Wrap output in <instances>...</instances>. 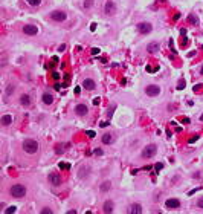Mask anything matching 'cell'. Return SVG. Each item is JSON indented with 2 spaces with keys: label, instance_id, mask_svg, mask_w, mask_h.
Instances as JSON below:
<instances>
[{
  "label": "cell",
  "instance_id": "6da1fadb",
  "mask_svg": "<svg viewBox=\"0 0 203 214\" xmlns=\"http://www.w3.org/2000/svg\"><path fill=\"white\" fill-rule=\"evenodd\" d=\"M22 147H23V150H25L28 155H35V153L38 152V148H40L38 142L34 141V139H25L23 144H22Z\"/></svg>",
  "mask_w": 203,
  "mask_h": 214
},
{
  "label": "cell",
  "instance_id": "7a4b0ae2",
  "mask_svg": "<svg viewBox=\"0 0 203 214\" xmlns=\"http://www.w3.org/2000/svg\"><path fill=\"white\" fill-rule=\"evenodd\" d=\"M26 193H28V190H26V187L22 185V184H16V185H12V187L9 188V194H11L12 197H17V199L25 197Z\"/></svg>",
  "mask_w": 203,
  "mask_h": 214
},
{
  "label": "cell",
  "instance_id": "3957f363",
  "mask_svg": "<svg viewBox=\"0 0 203 214\" xmlns=\"http://www.w3.org/2000/svg\"><path fill=\"white\" fill-rule=\"evenodd\" d=\"M156 153H157V145H156V144H150V145H147V147L142 150V158L150 159V158H153Z\"/></svg>",
  "mask_w": 203,
  "mask_h": 214
},
{
  "label": "cell",
  "instance_id": "277c9868",
  "mask_svg": "<svg viewBox=\"0 0 203 214\" xmlns=\"http://www.w3.org/2000/svg\"><path fill=\"white\" fill-rule=\"evenodd\" d=\"M49 17H51V20H54V22H58V23H61V22H64V20L67 19V14H66L64 11H52Z\"/></svg>",
  "mask_w": 203,
  "mask_h": 214
},
{
  "label": "cell",
  "instance_id": "5b68a950",
  "mask_svg": "<svg viewBox=\"0 0 203 214\" xmlns=\"http://www.w3.org/2000/svg\"><path fill=\"white\" fill-rule=\"evenodd\" d=\"M136 28H138V31H139L141 34H148V32H151V29H153L151 23H148V22H141V23L136 25Z\"/></svg>",
  "mask_w": 203,
  "mask_h": 214
},
{
  "label": "cell",
  "instance_id": "8992f818",
  "mask_svg": "<svg viewBox=\"0 0 203 214\" xmlns=\"http://www.w3.org/2000/svg\"><path fill=\"white\" fill-rule=\"evenodd\" d=\"M145 93H147L148 96H157V95L160 93V87H159L157 84H150V86L145 87Z\"/></svg>",
  "mask_w": 203,
  "mask_h": 214
},
{
  "label": "cell",
  "instance_id": "52a82bcc",
  "mask_svg": "<svg viewBox=\"0 0 203 214\" xmlns=\"http://www.w3.org/2000/svg\"><path fill=\"white\" fill-rule=\"evenodd\" d=\"M104 12H106L107 16H113V14L116 12V5H115L113 0H107V2H106V5H104Z\"/></svg>",
  "mask_w": 203,
  "mask_h": 214
},
{
  "label": "cell",
  "instance_id": "ba28073f",
  "mask_svg": "<svg viewBox=\"0 0 203 214\" xmlns=\"http://www.w3.org/2000/svg\"><path fill=\"white\" fill-rule=\"evenodd\" d=\"M47 180H49V184H52L54 187L61 185V176H60L58 173H51V174L47 176Z\"/></svg>",
  "mask_w": 203,
  "mask_h": 214
},
{
  "label": "cell",
  "instance_id": "9c48e42d",
  "mask_svg": "<svg viewBox=\"0 0 203 214\" xmlns=\"http://www.w3.org/2000/svg\"><path fill=\"white\" fill-rule=\"evenodd\" d=\"M23 32L26 35H37L38 34V28L35 25H25L23 26Z\"/></svg>",
  "mask_w": 203,
  "mask_h": 214
},
{
  "label": "cell",
  "instance_id": "30bf717a",
  "mask_svg": "<svg viewBox=\"0 0 203 214\" xmlns=\"http://www.w3.org/2000/svg\"><path fill=\"white\" fill-rule=\"evenodd\" d=\"M87 112H89V109H87L86 104H76V105H75V113H76L78 116H86Z\"/></svg>",
  "mask_w": 203,
  "mask_h": 214
},
{
  "label": "cell",
  "instance_id": "8fae6325",
  "mask_svg": "<svg viewBox=\"0 0 203 214\" xmlns=\"http://www.w3.org/2000/svg\"><path fill=\"white\" fill-rule=\"evenodd\" d=\"M165 206L168 209H177V208H180V200L179 199H168L165 202Z\"/></svg>",
  "mask_w": 203,
  "mask_h": 214
},
{
  "label": "cell",
  "instance_id": "7c38bea8",
  "mask_svg": "<svg viewBox=\"0 0 203 214\" xmlns=\"http://www.w3.org/2000/svg\"><path fill=\"white\" fill-rule=\"evenodd\" d=\"M82 87H84L86 90H93V89L96 87V83H95L92 78H86V80L82 81Z\"/></svg>",
  "mask_w": 203,
  "mask_h": 214
},
{
  "label": "cell",
  "instance_id": "4fadbf2b",
  "mask_svg": "<svg viewBox=\"0 0 203 214\" xmlns=\"http://www.w3.org/2000/svg\"><path fill=\"white\" fill-rule=\"evenodd\" d=\"M113 208H115V203H113L112 200H107V202L104 203V206H103V211H104L106 214H109V212H113Z\"/></svg>",
  "mask_w": 203,
  "mask_h": 214
},
{
  "label": "cell",
  "instance_id": "5bb4252c",
  "mask_svg": "<svg viewBox=\"0 0 203 214\" xmlns=\"http://www.w3.org/2000/svg\"><path fill=\"white\" fill-rule=\"evenodd\" d=\"M157 49H159V43H157V41H153V43H150V45L147 46V51H148L150 54H156Z\"/></svg>",
  "mask_w": 203,
  "mask_h": 214
},
{
  "label": "cell",
  "instance_id": "9a60e30c",
  "mask_svg": "<svg viewBox=\"0 0 203 214\" xmlns=\"http://www.w3.org/2000/svg\"><path fill=\"white\" fill-rule=\"evenodd\" d=\"M110 188H112V182H110V180H106V182H103V184H101V187H99L101 193H107Z\"/></svg>",
  "mask_w": 203,
  "mask_h": 214
},
{
  "label": "cell",
  "instance_id": "2e32d148",
  "mask_svg": "<svg viewBox=\"0 0 203 214\" xmlns=\"http://www.w3.org/2000/svg\"><path fill=\"white\" fill-rule=\"evenodd\" d=\"M0 123H2V126L8 127V126L12 123V115H3V116H2V121H0Z\"/></svg>",
  "mask_w": 203,
  "mask_h": 214
},
{
  "label": "cell",
  "instance_id": "e0dca14e",
  "mask_svg": "<svg viewBox=\"0 0 203 214\" xmlns=\"http://www.w3.org/2000/svg\"><path fill=\"white\" fill-rule=\"evenodd\" d=\"M101 141H103V144H112L113 142V135L112 133H106V135H103V139H101Z\"/></svg>",
  "mask_w": 203,
  "mask_h": 214
},
{
  "label": "cell",
  "instance_id": "ac0fdd59",
  "mask_svg": "<svg viewBox=\"0 0 203 214\" xmlns=\"http://www.w3.org/2000/svg\"><path fill=\"white\" fill-rule=\"evenodd\" d=\"M43 102H44L46 105H51V104L54 102V96H52L51 93H44V95H43Z\"/></svg>",
  "mask_w": 203,
  "mask_h": 214
},
{
  "label": "cell",
  "instance_id": "d6986e66",
  "mask_svg": "<svg viewBox=\"0 0 203 214\" xmlns=\"http://www.w3.org/2000/svg\"><path fill=\"white\" fill-rule=\"evenodd\" d=\"M20 104L25 105V107H28V105L31 104V98H29V95H22V96H20Z\"/></svg>",
  "mask_w": 203,
  "mask_h": 214
},
{
  "label": "cell",
  "instance_id": "ffe728a7",
  "mask_svg": "<svg viewBox=\"0 0 203 214\" xmlns=\"http://www.w3.org/2000/svg\"><path fill=\"white\" fill-rule=\"evenodd\" d=\"M130 212H133V214H141V212H142V206H141L139 203H133L131 208H130Z\"/></svg>",
  "mask_w": 203,
  "mask_h": 214
},
{
  "label": "cell",
  "instance_id": "44dd1931",
  "mask_svg": "<svg viewBox=\"0 0 203 214\" xmlns=\"http://www.w3.org/2000/svg\"><path fill=\"white\" fill-rule=\"evenodd\" d=\"M25 2H26V3L29 5V6H34V8H35V6H40V5H41V0H25Z\"/></svg>",
  "mask_w": 203,
  "mask_h": 214
},
{
  "label": "cell",
  "instance_id": "7402d4cb",
  "mask_svg": "<svg viewBox=\"0 0 203 214\" xmlns=\"http://www.w3.org/2000/svg\"><path fill=\"white\" fill-rule=\"evenodd\" d=\"M16 209H17L16 206H8L6 209H3V212L5 214H9V212H16Z\"/></svg>",
  "mask_w": 203,
  "mask_h": 214
},
{
  "label": "cell",
  "instance_id": "603a6c76",
  "mask_svg": "<svg viewBox=\"0 0 203 214\" xmlns=\"http://www.w3.org/2000/svg\"><path fill=\"white\" fill-rule=\"evenodd\" d=\"M92 5H93V0H84V3H82L84 8H90Z\"/></svg>",
  "mask_w": 203,
  "mask_h": 214
},
{
  "label": "cell",
  "instance_id": "cb8c5ba5",
  "mask_svg": "<svg viewBox=\"0 0 203 214\" xmlns=\"http://www.w3.org/2000/svg\"><path fill=\"white\" fill-rule=\"evenodd\" d=\"M195 205H197V208H200V209H203V197H200V199L197 200V203H195Z\"/></svg>",
  "mask_w": 203,
  "mask_h": 214
},
{
  "label": "cell",
  "instance_id": "d4e9b609",
  "mask_svg": "<svg viewBox=\"0 0 203 214\" xmlns=\"http://www.w3.org/2000/svg\"><path fill=\"white\" fill-rule=\"evenodd\" d=\"M41 214H52V209L51 208H43L41 209Z\"/></svg>",
  "mask_w": 203,
  "mask_h": 214
},
{
  "label": "cell",
  "instance_id": "484cf974",
  "mask_svg": "<svg viewBox=\"0 0 203 214\" xmlns=\"http://www.w3.org/2000/svg\"><path fill=\"white\" fill-rule=\"evenodd\" d=\"M189 22H192V23H198V20H197V17H194V16H189Z\"/></svg>",
  "mask_w": 203,
  "mask_h": 214
},
{
  "label": "cell",
  "instance_id": "4316f807",
  "mask_svg": "<svg viewBox=\"0 0 203 214\" xmlns=\"http://www.w3.org/2000/svg\"><path fill=\"white\" fill-rule=\"evenodd\" d=\"M86 135H87V136H89V138H95V135H96V133H95V132H93V130H89V132H87V133H86Z\"/></svg>",
  "mask_w": 203,
  "mask_h": 214
},
{
  "label": "cell",
  "instance_id": "83f0119b",
  "mask_svg": "<svg viewBox=\"0 0 203 214\" xmlns=\"http://www.w3.org/2000/svg\"><path fill=\"white\" fill-rule=\"evenodd\" d=\"M93 153H95V155H96V156H101V155H103V153H104V152H103V150H101V148H96V150H95V152H93Z\"/></svg>",
  "mask_w": 203,
  "mask_h": 214
},
{
  "label": "cell",
  "instance_id": "f1b7e54d",
  "mask_svg": "<svg viewBox=\"0 0 203 214\" xmlns=\"http://www.w3.org/2000/svg\"><path fill=\"white\" fill-rule=\"evenodd\" d=\"M11 92H14V86H8V89H6V95H9Z\"/></svg>",
  "mask_w": 203,
  "mask_h": 214
},
{
  "label": "cell",
  "instance_id": "f546056e",
  "mask_svg": "<svg viewBox=\"0 0 203 214\" xmlns=\"http://www.w3.org/2000/svg\"><path fill=\"white\" fill-rule=\"evenodd\" d=\"M60 168H66V170H69L70 165H69V164H60Z\"/></svg>",
  "mask_w": 203,
  "mask_h": 214
},
{
  "label": "cell",
  "instance_id": "4dcf8cb0",
  "mask_svg": "<svg viewBox=\"0 0 203 214\" xmlns=\"http://www.w3.org/2000/svg\"><path fill=\"white\" fill-rule=\"evenodd\" d=\"M154 168L159 171V170H162V168H163V164H156V165H154Z\"/></svg>",
  "mask_w": 203,
  "mask_h": 214
},
{
  "label": "cell",
  "instance_id": "1f68e13d",
  "mask_svg": "<svg viewBox=\"0 0 203 214\" xmlns=\"http://www.w3.org/2000/svg\"><path fill=\"white\" fill-rule=\"evenodd\" d=\"M92 54H93V55L99 54V49H98V48H93V49H92Z\"/></svg>",
  "mask_w": 203,
  "mask_h": 214
},
{
  "label": "cell",
  "instance_id": "d6a6232c",
  "mask_svg": "<svg viewBox=\"0 0 203 214\" xmlns=\"http://www.w3.org/2000/svg\"><path fill=\"white\" fill-rule=\"evenodd\" d=\"M64 49H66V45H61V46L58 48V51H64Z\"/></svg>",
  "mask_w": 203,
  "mask_h": 214
},
{
  "label": "cell",
  "instance_id": "836d02e7",
  "mask_svg": "<svg viewBox=\"0 0 203 214\" xmlns=\"http://www.w3.org/2000/svg\"><path fill=\"white\" fill-rule=\"evenodd\" d=\"M200 73H201V75H203V66H201V67H200Z\"/></svg>",
  "mask_w": 203,
  "mask_h": 214
},
{
  "label": "cell",
  "instance_id": "e575fe53",
  "mask_svg": "<svg viewBox=\"0 0 203 214\" xmlns=\"http://www.w3.org/2000/svg\"><path fill=\"white\" fill-rule=\"evenodd\" d=\"M200 119H201V121H203V113H201V116H200Z\"/></svg>",
  "mask_w": 203,
  "mask_h": 214
}]
</instances>
